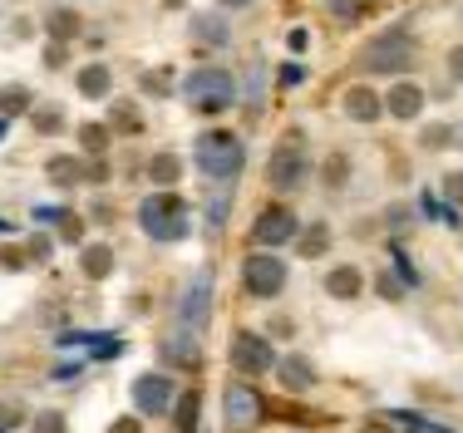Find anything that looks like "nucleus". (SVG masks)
Masks as SVG:
<instances>
[{
  "instance_id": "obj_1",
  "label": "nucleus",
  "mask_w": 463,
  "mask_h": 433,
  "mask_svg": "<svg viewBox=\"0 0 463 433\" xmlns=\"http://www.w3.org/2000/svg\"><path fill=\"white\" fill-rule=\"evenodd\" d=\"M183 104L193 108V114H203V118L227 114V108L237 104V80H232V70H222V64H203V70H193L183 80Z\"/></svg>"
},
{
  "instance_id": "obj_2",
  "label": "nucleus",
  "mask_w": 463,
  "mask_h": 433,
  "mask_svg": "<svg viewBox=\"0 0 463 433\" xmlns=\"http://www.w3.org/2000/svg\"><path fill=\"white\" fill-rule=\"evenodd\" d=\"M193 163H197V173H207L213 183H232V177L241 173V163H247V143L232 128H207V133H197V143H193Z\"/></svg>"
},
{
  "instance_id": "obj_3",
  "label": "nucleus",
  "mask_w": 463,
  "mask_h": 433,
  "mask_svg": "<svg viewBox=\"0 0 463 433\" xmlns=\"http://www.w3.org/2000/svg\"><path fill=\"white\" fill-rule=\"evenodd\" d=\"M187 221H193V212H187V202L173 187H158V193H148L138 202V227H143V237H153V241H183Z\"/></svg>"
},
{
  "instance_id": "obj_4",
  "label": "nucleus",
  "mask_w": 463,
  "mask_h": 433,
  "mask_svg": "<svg viewBox=\"0 0 463 433\" xmlns=\"http://www.w3.org/2000/svg\"><path fill=\"white\" fill-rule=\"evenodd\" d=\"M414 64V40L410 30H390V35H374L360 54V70L370 74H404Z\"/></svg>"
},
{
  "instance_id": "obj_5",
  "label": "nucleus",
  "mask_w": 463,
  "mask_h": 433,
  "mask_svg": "<svg viewBox=\"0 0 463 433\" xmlns=\"http://www.w3.org/2000/svg\"><path fill=\"white\" fill-rule=\"evenodd\" d=\"M286 261L277 257V251H251L247 261H241V286H247V296H257V301H271V296L286 291Z\"/></svg>"
},
{
  "instance_id": "obj_6",
  "label": "nucleus",
  "mask_w": 463,
  "mask_h": 433,
  "mask_svg": "<svg viewBox=\"0 0 463 433\" xmlns=\"http://www.w3.org/2000/svg\"><path fill=\"white\" fill-rule=\"evenodd\" d=\"M306 177H311V158H306V148H301L296 138L281 143V148L267 158V183H271V193H301Z\"/></svg>"
},
{
  "instance_id": "obj_7",
  "label": "nucleus",
  "mask_w": 463,
  "mask_h": 433,
  "mask_svg": "<svg viewBox=\"0 0 463 433\" xmlns=\"http://www.w3.org/2000/svg\"><path fill=\"white\" fill-rule=\"evenodd\" d=\"M227 360H232V370H241V374H271L281 354L271 350L267 335H257V330H237V335H232Z\"/></svg>"
},
{
  "instance_id": "obj_8",
  "label": "nucleus",
  "mask_w": 463,
  "mask_h": 433,
  "mask_svg": "<svg viewBox=\"0 0 463 433\" xmlns=\"http://www.w3.org/2000/svg\"><path fill=\"white\" fill-rule=\"evenodd\" d=\"M173 399H178V384L168 380V374H138L134 380V409H138V419H163L173 409Z\"/></svg>"
},
{
  "instance_id": "obj_9",
  "label": "nucleus",
  "mask_w": 463,
  "mask_h": 433,
  "mask_svg": "<svg viewBox=\"0 0 463 433\" xmlns=\"http://www.w3.org/2000/svg\"><path fill=\"white\" fill-rule=\"evenodd\" d=\"M296 212L291 207H261L257 212V221H251V241H257L261 251H277V247H286V241H296Z\"/></svg>"
},
{
  "instance_id": "obj_10",
  "label": "nucleus",
  "mask_w": 463,
  "mask_h": 433,
  "mask_svg": "<svg viewBox=\"0 0 463 433\" xmlns=\"http://www.w3.org/2000/svg\"><path fill=\"white\" fill-rule=\"evenodd\" d=\"M222 409H227V424L232 428H257L261 419H267V399H261L251 384H227V394H222Z\"/></svg>"
},
{
  "instance_id": "obj_11",
  "label": "nucleus",
  "mask_w": 463,
  "mask_h": 433,
  "mask_svg": "<svg viewBox=\"0 0 463 433\" xmlns=\"http://www.w3.org/2000/svg\"><path fill=\"white\" fill-rule=\"evenodd\" d=\"M178 315H183L187 330H203L207 325V315H213V276H207V271H197L193 281H187Z\"/></svg>"
},
{
  "instance_id": "obj_12",
  "label": "nucleus",
  "mask_w": 463,
  "mask_h": 433,
  "mask_svg": "<svg viewBox=\"0 0 463 433\" xmlns=\"http://www.w3.org/2000/svg\"><path fill=\"white\" fill-rule=\"evenodd\" d=\"M384 114L390 118H419L424 114V89L419 84H410V80H400V84H390V94H384Z\"/></svg>"
},
{
  "instance_id": "obj_13",
  "label": "nucleus",
  "mask_w": 463,
  "mask_h": 433,
  "mask_svg": "<svg viewBox=\"0 0 463 433\" xmlns=\"http://www.w3.org/2000/svg\"><path fill=\"white\" fill-rule=\"evenodd\" d=\"M345 118H355V124H380L384 118V94H374V89L365 84H355V89H345Z\"/></svg>"
},
{
  "instance_id": "obj_14",
  "label": "nucleus",
  "mask_w": 463,
  "mask_h": 433,
  "mask_svg": "<svg viewBox=\"0 0 463 433\" xmlns=\"http://www.w3.org/2000/svg\"><path fill=\"white\" fill-rule=\"evenodd\" d=\"M74 89H80L84 99H109L114 94V64H104V60L84 64V70L74 74Z\"/></svg>"
},
{
  "instance_id": "obj_15",
  "label": "nucleus",
  "mask_w": 463,
  "mask_h": 433,
  "mask_svg": "<svg viewBox=\"0 0 463 433\" xmlns=\"http://www.w3.org/2000/svg\"><path fill=\"white\" fill-rule=\"evenodd\" d=\"M360 291H365L360 266H330V276H326V296H330V301H355Z\"/></svg>"
},
{
  "instance_id": "obj_16",
  "label": "nucleus",
  "mask_w": 463,
  "mask_h": 433,
  "mask_svg": "<svg viewBox=\"0 0 463 433\" xmlns=\"http://www.w3.org/2000/svg\"><path fill=\"white\" fill-rule=\"evenodd\" d=\"M277 374H281V384L291 394H306L316 384V364L301 360V354H286V360H277Z\"/></svg>"
},
{
  "instance_id": "obj_17",
  "label": "nucleus",
  "mask_w": 463,
  "mask_h": 433,
  "mask_svg": "<svg viewBox=\"0 0 463 433\" xmlns=\"http://www.w3.org/2000/svg\"><path fill=\"white\" fill-rule=\"evenodd\" d=\"M80 266H84V276H90V281H104V276H114V247H104V241L84 247Z\"/></svg>"
},
{
  "instance_id": "obj_18",
  "label": "nucleus",
  "mask_w": 463,
  "mask_h": 433,
  "mask_svg": "<svg viewBox=\"0 0 463 433\" xmlns=\"http://www.w3.org/2000/svg\"><path fill=\"white\" fill-rule=\"evenodd\" d=\"M197 414H203V394H197V390H187V394L173 399V424H178V433H193Z\"/></svg>"
},
{
  "instance_id": "obj_19",
  "label": "nucleus",
  "mask_w": 463,
  "mask_h": 433,
  "mask_svg": "<svg viewBox=\"0 0 463 433\" xmlns=\"http://www.w3.org/2000/svg\"><path fill=\"white\" fill-rule=\"evenodd\" d=\"M296 247H301L306 261H311V257H326V251H330V227H326V221H311L306 231H296Z\"/></svg>"
},
{
  "instance_id": "obj_20",
  "label": "nucleus",
  "mask_w": 463,
  "mask_h": 433,
  "mask_svg": "<svg viewBox=\"0 0 463 433\" xmlns=\"http://www.w3.org/2000/svg\"><path fill=\"white\" fill-rule=\"evenodd\" d=\"M178 177H183V158H173V153H153V158H148V183L173 187Z\"/></svg>"
},
{
  "instance_id": "obj_21",
  "label": "nucleus",
  "mask_w": 463,
  "mask_h": 433,
  "mask_svg": "<svg viewBox=\"0 0 463 433\" xmlns=\"http://www.w3.org/2000/svg\"><path fill=\"white\" fill-rule=\"evenodd\" d=\"M45 173H50V183H54V187H74V183L84 177L80 158H70V153H60V158H50V163H45Z\"/></svg>"
},
{
  "instance_id": "obj_22",
  "label": "nucleus",
  "mask_w": 463,
  "mask_h": 433,
  "mask_svg": "<svg viewBox=\"0 0 463 433\" xmlns=\"http://www.w3.org/2000/svg\"><path fill=\"white\" fill-rule=\"evenodd\" d=\"M163 354H168L173 364H197V360H203V350H197V340H187V335H173L168 345H163Z\"/></svg>"
},
{
  "instance_id": "obj_23",
  "label": "nucleus",
  "mask_w": 463,
  "mask_h": 433,
  "mask_svg": "<svg viewBox=\"0 0 463 433\" xmlns=\"http://www.w3.org/2000/svg\"><path fill=\"white\" fill-rule=\"evenodd\" d=\"M109 138H114V133H109L104 124H84V128H80V148H84V153H104Z\"/></svg>"
},
{
  "instance_id": "obj_24",
  "label": "nucleus",
  "mask_w": 463,
  "mask_h": 433,
  "mask_svg": "<svg viewBox=\"0 0 463 433\" xmlns=\"http://www.w3.org/2000/svg\"><path fill=\"white\" fill-rule=\"evenodd\" d=\"M0 108H5V114H25V108H30V89L25 84L0 89Z\"/></svg>"
},
{
  "instance_id": "obj_25",
  "label": "nucleus",
  "mask_w": 463,
  "mask_h": 433,
  "mask_svg": "<svg viewBox=\"0 0 463 433\" xmlns=\"http://www.w3.org/2000/svg\"><path fill=\"white\" fill-rule=\"evenodd\" d=\"M50 35H54V40L80 35V15H70V10H54V15H50Z\"/></svg>"
},
{
  "instance_id": "obj_26",
  "label": "nucleus",
  "mask_w": 463,
  "mask_h": 433,
  "mask_svg": "<svg viewBox=\"0 0 463 433\" xmlns=\"http://www.w3.org/2000/svg\"><path fill=\"white\" fill-rule=\"evenodd\" d=\"M30 428H35V433H70V424H64L60 409H45V414H35V419H30Z\"/></svg>"
},
{
  "instance_id": "obj_27",
  "label": "nucleus",
  "mask_w": 463,
  "mask_h": 433,
  "mask_svg": "<svg viewBox=\"0 0 463 433\" xmlns=\"http://www.w3.org/2000/svg\"><path fill=\"white\" fill-rule=\"evenodd\" d=\"M394 424H404V428H414V433H454V428H444V424H429V419H419V414H390Z\"/></svg>"
},
{
  "instance_id": "obj_28",
  "label": "nucleus",
  "mask_w": 463,
  "mask_h": 433,
  "mask_svg": "<svg viewBox=\"0 0 463 433\" xmlns=\"http://www.w3.org/2000/svg\"><path fill=\"white\" fill-rule=\"evenodd\" d=\"M330 15H335V20H355L360 5H355V0H330Z\"/></svg>"
},
{
  "instance_id": "obj_29",
  "label": "nucleus",
  "mask_w": 463,
  "mask_h": 433,
  "mask_svg": "<svg viewBox=\"0 0 463 433\" xmlns=\"http://www.w3.org/2000/svg\"><path fill=\"white\" fill-rule=\"evenodd\" d=\"M143 94H168V80L163 74H143Z\"/></svg>"
},
{
  "instance_id": "obj_30",
  "label": "nucleus",
  "mask_w": 463,
  "mask_h": 433,
  "mask_svg": "<svg viewBox=\"0 0 463 433\" xmlns=\"http://www.w3.org/2000/svg\"><path fill=\"white\" fill-rule=\"evenodd\" d=\"M15 424H20V409H15V404H0V433L15 428Z\"/></svg>"
},
{
  "instance_id": "obj_31",
  "label": "nucleus",
  "mask_w": 463,
  "mask_h": 433,
  "mask_svg": "<svg viewBox=\"0 0 463 433\" xmlns=\"http://www.w3.org/2000/svg\"><path fill=\"white\" fill-rule=\"evenodd\" d=\"M35 128H40V133H54V128H60V114H54V108H45V114H35Z\"/></svg>"
},
{
  "instance_id": "obj_32",
  "label": "nucleus",
  "mask_w": 463,
  "mask_h": 433,
  "mask_svg": "<svg viewBox=\"0 0 463 433\" xmlns=\"http://www.w3.org/2000/svg\"><path fill=\"white\" fill-rule=\"evenodd\" d=\"M326 177H330V187H340V183H345V158H330Z\"/></svg>"
},
{
  "instance_id": "obj_33",
  "label": "nucleus",
  "mask_w": 463,
  "mask_h": 433,
  "mask_svg": "<svg viewBox=\"0 0 463 433\" xmlns=\"http://www.w3.org/2000/svg\"><path fill=\"white\" fill-rule=\"evenodd\" d=\"M449 202L463 207V173H449Z\"/></svg>"
},
{
  "instance_id": "obj_34",
  "label": "nucleus",
  "mask_w": 463,
  "mask_h": 433,
  "mask_svg": "<svg viewBox=\"0 0 463 433\" xmlns=\"http://www.w3.org/2000/svg\"><path fill=\"white\" fill-rule=\"evenodd\" d=\"M449 74H454V80L463 84V44H458V50H454V54H449Z\"/></svg>"
},
{
  "instance_id": "obj_35",
  "label": "nucleus",
  "mask_w": 463,
  "mask_h": 433,
  "mask_svg": "<svg viewBox=\"0 0 463 433\" xmlns=\"http://www.w3.org/2000/svg\"><path fill=\"white\" fill-rule=\"evenodd\" d=\"M380 296H384V301H394V296H400V281H390V271L380 276Z\"/></svg>"
},
{
  "instance_id": "obj_36",
  "label": "nucleus",
  "mask_w": 463,
  "mask_h": 433,
  "mask_svg": "<svg viewBox=\"0 0 463 433\" xmlns=\"http://www.w3.org/2000/svg\"><path fill=\"white\" fill-rule=\"evenodd\" d=\"M301 80H306L301 64H286V70H281V84H301Z\"/></svg>"
},
{
  "instance_id": "obj_37",
  "label": "nucleus",
  "mask_w": 463,
  "mask_h": 433,
  "mask_svg": "<svg viewBox=\"0 0 463 433\" xmlns=\"http://www.w3.org/2000/svg\"><path fill=\"white\" fill-rule=\"evenodd\" d=\"M45 60H50V70H60V64H64V44H50Z\"/></svg>"
},
{
  "instance_id": "obj_38",
  "label": "nucleus",
  "mask_w": 463,
  "mask_h": 433,
  "mask_svg": "<svg viewBox=\"0 0 463 433\" xmlns=\"http://www.w3.org/2000/svg\"><path fill=\"white\" fill-rule=\"evenodd\" d=\"M286 44H291V50H306V44H311V35H306V30H291V35H286Z\"/></svg>"
},
{
  "instance_id": "obj_39",
  "label": "nucleus",
  "mask_w": 463,
  "mask_h": 433,
  "mask_svg": "<svg viewBox=\"0 0 463 433\" xmlns=\"http://www.w3.org/2000/svg\"><path fill=\"white\" fill-rule=\"evenodd\" d=\"M109 433H143V428H138V419H118V424L109 428Z\"/></svg>"
},
{
  "instance_id": "obj_40",
  "label": "nucleus",
  "mask_w": 463,
  "mask_h": 433,
  "mask_svg": "<svg viewBox=\"0 0 463 433\" xmlns=\"http://www.w3.org/2000/svg\"><path fill=\"white\" fill-rule=\"evenodd\" d=\"M222 10H247V5H257V0H217Z\"/></svg>"
},
{
  "instance_id": "obj_41",
  "label": "nucleus",
  "mask_w": 463,
  "mask_h": 433,
  "mask_svg": "<svg viewBox=\"0 0 463 433\" xmlns=\"http://www.w3.org/2000/svg\"><path fill=\"white\" fill-rule=\"evenodd\" d=\"M365 433H384V428H374V424H370V428H365Z\"/></svg>"
},
{
  "instance_id": "obj_42",
  "label": "nucleus",
  "mask_w": 463,
  "mask_h": 433,
  "mask_svg": "<svg viewBox=\"0 0 463 433\" xmlns=\"http://www.w3.org/2000/svg\"><path fill=\"white\" fill-rule=\"evenodd\" d=\"M0 133H5V124H0Z\"/></svg>"
}]
</instances>
